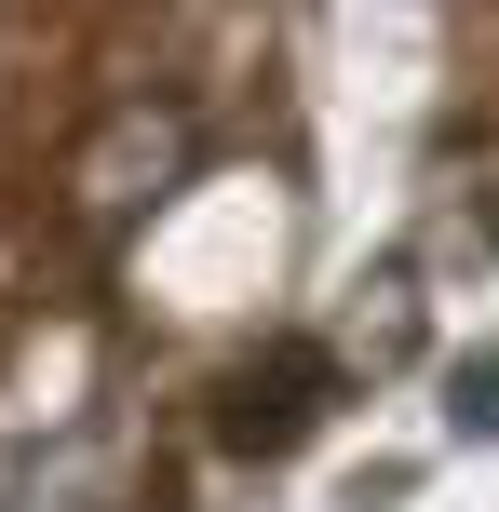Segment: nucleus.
I'll use <instances>...</instances> for the list:
<instances>
[{
  "mask_svg": "<svg viewBox=\"0 0 499 512\" xmlns=\"http://www.w3.org/2000/svg\"><path fill=\"white\" fill-rule=\"evenodd\" d=\"M324 391H338V364H324L311 337H284V351L230 364V391H216V445H243V459H284V445L324 418Z\"/></svg>",
  "mask_w": 499,
  "mask_h": 512,
  "instance_id": "1",
  "label": "nucleus"
},
{
  "mask_svg": "<svg viewBox=\"0 0 499 512\" xmlns=\"http://www.w3.org/2000/svg\"><path fill=\"white\" fill-rule=\"evenodd\" d=\"M176 162H189V122H176V108H122V122L81 149V176H68V189L108 216V230H122L135 203H162V176H176Z\"/></svg>",
  "mask_w": 499,
  "mask_h": 512,
  "instance_id": "2",
  "label": "nucleus"
},
{
  "mask_svg": "<svg viewBox=\"0 0 499 512\" xmlns=\"http://www.w3.org/2000/svg\"><path fill=\"white\" fill-rule=\"evenodd\" d=\"M446 418L499 445V351H459V364H446Z\"/></svg>",
  "mask_w": 499,
  "mask_h": 512,
  "instance_id": "3",
  "label": "nucleus"
}]
</instances>
